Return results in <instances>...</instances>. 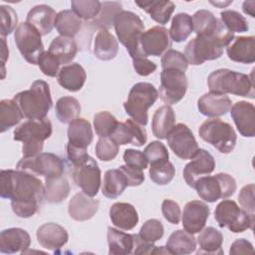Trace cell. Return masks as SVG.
Instances as JSON below:
<instances>
[{"mask_svg": "<svg viewBox=\"0 0 255 255\" xmlns=\"http://www.w3.org/2000/svg\"><path fill=\"white\" fill-rule=\"evenodd\" d=\"M45 187L36 176L23 170L3 169L0 173V194L11 200L13 212L28 218L38 212L44 198Z\"/></svg>", "mask_w": 255, "mask_h": 255, "instance_id": "cell-1", "label": "cell"}, {"mask_svg": "<svg viewBox=\"0 0 255 255\" xmlns=\"http://www.w3.org/2000/svg\"><path fill=\"white\" fill-rule=\"evenodd\" d=\"M233 38L234 34L222 25L218 32L212 36L196 35L186 44L184 56L188 64L194 66L201 65L205 61L216 60L221 57L223 47H226Z\"/></svg>", "mask_w": 255, "mask_h": 255, "instance_id": "cell-2", "label": "cell"}, {"mask_svg": "<svg viewBox=\"0 0 255 255\" xmlns=\"http://www.w3.org/2000/svg\"><path fill=\"white\" fill-rule=\"evenodd\" d=\"M13 100L28 120L45 119L53 105L50 87L42 80L33 82L29 90L16 94Z\"/></svg>", "mask_w": 255, "mask_h": 255, "instance_id": "cell-3", "label": "cell"}, {"mask_svg": "<svg viewBox=\"0 0 255 255\" xmlns=\"http://www.w3.org/2000/svg\"><path fill=\"white\" fill-rule=\"evenodd\" d=\"M207 83L210 92L233 94L249 99H254L255 96L252 74L248 76L229 69H219L208 76Z\"/></svg>", "mask_w": 255, "mask_h": 255, "instance_id": "cell-4", "label": "cell"}, {"mask_svg": "<svg viewBox=\"0 0 255 255\" xmlns=\"http://www.w3.org/2000/svg\"><path fill=\"white\" fill-rule=\"evenodd\" d=\"M52 134L49 119L28 120L14 129V140L22 141L23 157L36 156L43 150L44 140Z\"/></svg>", "mask_w": 255, "mask_h": 255, "instance_id": "cell-5", "label": "cell"}, {"mask_svg": "<svg viewBox=\"0 0 255 255\" xmlns=\"http://www.w3.org/2000/svg\"><path fill=\"white\" fill-rule=\"evenodd\" d=\"M116 34L120 42L127 48L131 59L145 57L141 52L139 41L144 32L141 19L131 11L122 10L114 22Z\"/></svg>", "mask_w": 255, "mask_h": 255, "instance_id": "cell-6", "label": "cell"}, {"mask_svg": "<svg viewBox=\"0 0 255 255\" xmlns=\"http://www.w3.org/2000/svg\"><path fill=\"white\" fill-rule=\"evenodd\" d=\"M158 98V92L150 83L134 84L124 103V108L127 114L137 124L145 126L148 116L147 110L153 106Z\"/></svg>", "mask_w": 255, "mask_h": 255, "instance_id": "cell-7", "label": "cell"}, {"mask_svg": "<svg viewBox=\"0 0 255 255\" xmlns=\"http://www.w3.org/2000/svg\"><path fill=\"white\" fill-rule=\"evenodd\" d=\"M199 136L218 149L221 153L231 152L236 144L237 135L234 128L220 119L204 121L198 129Z\"/></svg>", "mask_w": 255, "mask_h": 255, "instance_id": "cell-8", "label": "cell"}, {"mask_svg": "<svg viewBox=\"0 0 255 255\" xmlns=\"http://www.w3.org/2000/svg\"><path fill=\"white\" fill-rule=\"evenodd\" d=\"M214 218L219 227H227L233 233H241L247 229H253L254 215L240 208L230 199L222 200L215 208Z\"/></svg>", "mask_w": 255, "mask_h": 255, "instance_id": "cell-9", "label": "cell"}, {"mask_svg": "<svg viewBox=\"0 0 255 255\" xmlns=\"http://www.w3.org/2000/svg\"><path fill=\"white\" fill-rule=\"evenodd\" d=\"M194 188L201 199L206 202H215L220 198L233 195L236 190V181L231 175L220 172L198 178Z\"/></svg>", "mask_w": 255, "mask_h": 255, "instance_id": "cell-10", "label": "cell"}, {"mask_svg": "<svg viewBox=\"0 0 255 255\" xmlns=\"http://www.w3.org/2000/svg\"><path fill=\"white\" fill-rule=\"evenodd\" d=\"M16 169L29 172L33 175H42L45 178L61 176L65 170L64 160L52 152H41L36 156L22 157Z\"/></svg>", "mask_w": 255, "mask_h": 255, "instance_id": "cell-11", "label": "cell"}, {"mask_svg": "<svg viewBox=\"0 0 255 255\" xmlns=\"http://www.w3.org/2000/svg\"><path fill=\"white\" fill-rule=\"evenodd\" d=\"M41 34L29 23H20L14 33L16 46L23 58L32 65H37L39 57L44 52Z\"/></svg>", "mask_w": 255, "mask_h": 255, "instance_id": "cell-12", "label": "cell"}, {"mask_svg": "<svg viewBox=\"0 0 255 255\" xmlns=\"http://www.w3.org/2000/svg\"><path fill=\"white\" fill-rule=\"evenodd\" d=\"M188 88L185 73L176 69H163L160 73L159 94L166 105H174L183 99Z\"/></svg>", "mask_w": 255, "mask_h": 255, "instance_id": "cell-13", "label": "cell"}, {"mask_svg": "<svg viewBox=\"0 0 255 255\" xmlns=\"http://www.w3.org/2000/svg\"><path fill=\"white\" fill-rule=\"evenodd\" d=\"M73 179L84 193L92 197L96 196L102 183L101 169L97 161L89 155L81 163L74 166Z\"/></svg>", "mask_w": 255, "mask_h": 255, "instance_id": "cell-14", "label": "cell"}, {"mask_svg": "<svg viewBox=\"0 0 255 255\" xmlns=\"http://www.w3.org/2000/svg\"><path fill=\"white\" fill-rule=\"evenodd\" d=\"M167 143L173 153L180 159H190L198 149L197 141L184 124H177L169 130L166 135Z\"/></svg>", "mask_w": 255, "mask_h": 255, "instance_id": "cell-15", "label": "cell"}, {"mask_svg": "<svg viewBox=\"0 0 255 255\" xmlns=\"http://www.w3.org/2000/svg\"><path fill=\"white\" fill-rule=\"evenodd\" d=\"M141 52L145 57H158L171 47L168 30L162 26H154L141 34L139 41Z\"/></svg>", "mask_w": 255, "mask_h": 255, "instance_id": "cell-16", "label": "cell"}, {"mask_svg": "<svg viewBox=\"0 0 255 255\" xmlns=\"http://www.w3.org/2000/svg\"><path fill=\"white\" fill-rule=\"evenodd\" d=\"M183 169V177L188 186L194 188L198 178L210 174L215 168L214 157L205 149L198 148Z\"/></svg>", "mask_w": 255, "mask_h": 255, "instance_id": "cell-17", "label": "cell"}, {"mask_svg": "<svg viewBox=\"0 0 255 255\" xmlns=\"http://www.w3.org/2000/svg\"><path fill=\"white\" fill-rule=\"evenodd\" d=\"M209 206L200 200L188 201L183 208L182 225L183 229L191 234L200 232L208 219Z\"/></svg>", "mask_w": 255, "mask_h": 255, "instance_id": "cell-18", "label": "cell"}, {"mask_svg": "<svg viewBox=\"0 0 255 255\" xmlns=\"http://www.w3.org/2000/svg\"><path fill=\"white\" fill-rule=\"evenodd\" d=\"M111 137L119 145L130 143L135 146H141L147 140V133L141 125L137 124L132 119H128L124 123H119Z\"/></svg>", "mask_w": 255, "mask_h": 255, "instance_id": "cell-19", "label": "cell"}, {"mask_svg": "<svg viewBox=\"0 0 255 255\" xmlns=\"http://www.w3.org/2000/svg\"><path fill=\"white\" fill-rule=\"evenodd\" d=\"M230 114L241 135L245 137L255 135V107L253 104L239 101L231 107Z\"/></svg>", "mask_w": 255, "mask_h": 255, "instance_id": "cell-20", "label": "cell"}, {"mask_svg": "<svg viewBox=\"0 0 255 255\" xmlns=\"http://www.w3.org/2000/svg\"><path fill=\"white\" fill-rule=\"evenodd\" d=\"M232 106L230 98L224 94L209 92L201 96L197 101L200 114L209 118H217L226 115Z\"/></svg>", "mask_w": 255, "mask_h": 255, "instance_id": "cell-21", "label": "cell"}, {"mask_svg": "<svg viewBox=\"0 0 255 255\" xmlns=\"http://www.w3.org/2000/svg\"><path fill=\"white\" fill-rule=\"evenodd\" d=\"M37 240L39 244L48 250H56L63 247L69 240L67 230L54 222L41 225L37 229Z\"/></svg>", "mask_w": 255, "mask_h": 255, "instance_id": "cell-22", "label": "cell"}, {"mask_svg": "<svg viewBox=\"0 0 255 255\" xmlns=\"http://www.w3.org/2000/svg\"><path fill=\"white\" fill-rule=\"evenodd\" d=\"M228 58L237 63L252 64L255 62V38L253 36L234 37L226 46Z\"/></svg>", "mask_w": 255, "mask_h": 255, "instance_id": "cell-23", "label": "cell"}, {"mask_svg": "<svg viewBox=\"0 0 255 255\" xmlns=\"http://www.w3.org/2000/svg\"><path fill=\"white\" fill-rule=\"evenodd\" d=\"M31 243L29 233L22 228H8L0 234V251L5 254L26 253Z\"/></svg>", "mask_w": 255, "mask_h": 255, "instance_id": "cell-24", "label": "cell"}, {"mask_svg": "<svg viewBox=\"0 0 255 255\" xmlns=\"http://www.w3.org/2000/svg\"><path fill=\"white\" fill-rule=\"evenodd\" d=\"M99 200L84 192L76 193L69 201L68 212L71 218L77 221L91 219L99 209Z\"/></svg>", "mask_w": 255, "mask_h": 255, "instance_id": "cell-25", "label": "cell"}, {"mask_svg": "<svg viewBox=\"0 0 255 255\" xmlns=\"http://www.w3.org/2000/svg\"><path fill=\"white\" fill-rule=\"evenodd\" d=\"M56 16L57 14L52 7L41 4L33 7L28 12L26 22L33 26L41 35H47L55 27Z\"/></svg>", "mask_w": 255, "mask_h": 255, "instance_id": "cell-26", "label": "cell"}, {"mask_svg": "<svg viewBox=\"0 0 255 255\" xmlns=\"http://www.w3.org/2000/svg\"><path fill=\"white\" fill-rule=\"evenodd\" d=\"M112 223L119 229L131 230L138 222V215L130 203L116 202L110 208Z\"/></svg>", "mask_w": 255, "mask_h": 255, "instance_id": "cell-27", "label": "cell"}, {"mask_svg": "<svg viewBox=\"0 0 255 255\" xmlns=\"http://www.w3.org/2000/svg\"><path fill=\"white\" fill-rule=\"evenodd\" d=\"M87 74L78 63L64 66L58 73V83L69 92H78L85 85Z\"/></svg>", "mask_w": 255, "mask_h": 255, "instance_id": "cell-28", "label": "cell"}, {"mask_svg": "<svg viewBox=\"0 0 255 255\" xmlns=\"http://www.w3.org/2000/svg\"><path fill=\"white\" fill-rule=\"evenodd\" d=\"M119 51V44L115 36L107 29H99L95 39L93 52L96 58L102 61L113 60Z\"/></svg>", "mask_w": 255, "mask_h": 255, "instance_id": "cell-29", "label": "cell"}, {"mask_svg": "<svg viewBox=\"0 0 255 255\" xmlns=\"http://www.w3.org/2000/svg\"><path fill=\"white\" fill-rule=\"evenodd\" d=\"M135 234H128L119 229L108 227L107 239L110 255H126L132 253Z\"/></svg>", "mask_w": 255, "mask_h": 255, "instance_id": "cell-30", "label": "cell"}, {"mask_svg": "<svg viewBox=\"0 0 255 255\" xmlns=\"http://www.w3.org/2000/svg\"><path fill=\"white\" fill-rule=\"evenodd\" d=\"M93 137L92 126L86 119L78 118L69 124V143L81 148H87L92 143Z\"/></svg>", "mask_w": 255, "mask_h": 255, "instance_id": "cell-31", "label": "cell"}, {"mask_svg": "<svg viewBox=\"0 0 255 255\" xmlns=\"http://www.w3.org/2000/svg\"><path fill=\"white\" fill-rule=\"evenodd\" d=\"M174 125L175 114L169 105H163L154 112L151 121V129L155 137L159 139L166 138L167 133Z\"/></svg>", "mask_w": 255, "mask_h": 255, "instance_id": "cell-32", "label": "cell"}, {"mask_svg": "<svg viewBox=\"0 0 255 255\" xmlns=\"http://www.w3.org/2000/svg\"><path fill=\"white\" fill-rule=\"evenodd\" d=\"M48 51L60 65H64L74 60L78 53V46L73 38L58 36L53 39Z\"/></svg>", "mask_w": 255, "mask_h": 255, "instance_id": "cell-33", "label": "cell"}, {"mask_svg": "<svg viewBox=\"0 0 255 255\" xmlns=\"http://www.w3.org/2000/svg\"><path fill=\"white\" fill-rule=\"evenodd\" d=\"M134 3L146 13L150 18L158 24H166L174 11L175 5L169 0H150V1H134Z\"/></svg>", "mask_w": 255, "mask_h": 255, "instance_id": "cell-34", "label": "cell"}, {"mask_svg": "<svg viewBox=\"0 0 255 255\" xmlns=\"http://www.w3.org/2000/svg\"><path fill=\"white\" fill-rule=\"evenodd\" d=\"M165 248L170 254H190L196 248V240L193 234L183 229H178L170 234L169 238L166 241Z\"/></svg>", "mask_w": 255, "mask_h": 255, "instance_id": "cell-35", "label": "cell"}, {"mask_svg": "<svg viewBox=\"0 0 255 255\" xmlns=\"http://www.w3.org/2000/svg\"><path fill=\"white\" fill-rule=\"evenodd\" d=\"M128 186V182L124 172L120 168H113L105 173L102 192L106 197L114 199L119 197Z\"/></svg>", "mask_w": 255, "mask_h": 255, "instance_id": "cell-36", "label": "cell"}, {"mask_svg": "<svg viewBox=\"0 0 255 255\" xmlns=\"http://www.w3.org/2000/svg\"><path fill=\"white\" fill-rule=\"evenodd\" d=\"M191 18L193 31L196 33V35L212 36L216 34L223 25L221 20L217 19L212 12L205 9L196 11Z\"/></svg>", "mask_w": 255, "mask_h": 255, "instance_id": "cell-37", "label": "cell"}, {"mask_svg": "<svg viewBox=\"0 0 255 255\" xmlns=\"http://www.w3.org/2000/svg\"><path fill=\"white\" fill-rule=\"evenodd\" d=\"M199 250L197 254H223L221 248L223 243V235L214 227H206L202 229L197 237Z\"/></svg>", "mask_w": 255, "mask_h": 255, "instance_id": "cell-38", "label": "cell"}, {"mask_svg": "<svg viewBox=\"0 0 255 255\" xmlns=\"http://www.w3.org/2000/svg\"><path fill=\"white\" fill-rule=\"evenodd\" d=\"M44 198L51 203H59L65 200L70 193V184L64 176L45 179Z\"/></svg>", "mask_w": 255, "mask_h": 255, "instance_id": "cell-39", "label": "cell"}, {"mask_svg": "<svg viewBox=\"0 0 255 255\" xmlns=\"http://www.w3.org/2000/svg\"><path fill=\"white\" fill-rule=\"evenodd\" d=\"M81 19L72 10L60 11L55 20V28L60 36L73 38L81 29Z\"/></svg>", "mask_w": 255, "mask_h": 255, "instance_id": "cell-40", "label": "cell"}, {"mask_svg": "<svg viewBox=\"0 0 255 255\" xmlns=\"http://www.w3.org/2000/svg\"><path fill=\"white\" fill-rule=\"evenodd\" d=\"M23 114L14 100H2L0 102V129L1 132L18 125L23 119Z\"/></svg>", "mask_w": 255, "mask_h": 255, "instance_id": "cell-41", "label": "cell"}, {"mask_svg": "<svg viewBox=\"0 0 255 255\" xmlns=\"http://www.w3.org/2000/svg\"><path fill=\"white\" fill-rule=\"evenodd\" d=\"M193 31L192 18L187 13H178L173 16L170 29L168 31L169 37L172 41L180 43L185 41Z\"/></svg>", "mask_w": 255, "mask_h": 255, "instance_id": "cell-42", "label": "cell"}, {"mask_svg": "<svg viewBox=\"0 0 255 255\" xmlns=\"http://www.w3.org/2000/svg\"><path fill=\"white\" fill-rule=\"evenodd\" d=\"M81 105L74 97L60 98L55 107V113L58 120L63 124H70L72 121L79 118L81 114Z\"/></svg>", "mask_w": 255, "mask_h": 255, "instance_id": "cell-43", "label": "cell"}, {"mask_svg": "<svg viewBox=\"0 0 255 255\" xmlns=\"http://www.w3.org/2000/svg\"><path fill=\"white\" fill-rule=\"evenodd\" d=\"M122 11V4L119 2H102L101 10L98 16L93 20L94 24L99 29H109L114 25L116 16Z\"/></svg>", "mask_w": 255, "mask_h": 255, "instance_id": "cell-44", "label": "cell"}, {"mask_svg": "<svg viewBox=\"0 0 255 255\" xmlns=\"http://www.w3.org/2000/svg\"><path fill=\"white\" fill-rule=\"evenodd\" d=\"M119 125L118 120L110 112L102 111L94 116V128L100 137L111 136Z\"/></svg>", "mask_w": 255, "mask_h": 255, "instance_id": "cell-45", "label": "cell"}, {"mask_svg": "<svg viewBox=\"0 0 255 255\" xmlns=\"http://www.w3.org/2000/svg\"><path fill=\"white\" fill-rule=\"evenodd\" d=\"M102 2L98 0H73L71 2L72 11L84 20L95 19L100 13Z\"/></svg>", "mask_w": 255, "mask_h": 255, "instance_id": "cell-46", "label": "cell"}, {"mask_svg": "<svg viewBox=\"0 0 255 255\" xmlns=\"http://www.w3.org/2000/svg\"><path fill=\"white\" fill-rule=\"evenodd\" d=\"M143 154L150 166L163 164L168 161L169 157L167 148L162 142L158 140H154L148 143L143 150Z\"/></svg>", "mask_w": 255, "mask_h": 255, "instance_id": "cell-47", "label": "cell"}, {"mask_svg": "<svg viewBox=\"0 0 255 255\" xmlns=\"http://www.w3.org/2000/svg\"><path fill=\"white\" fill-rule=\"evenodd\" d=\"M221 22L232 33L246 32L249 29L248 22L244 16L234 10H224L220 13Z\"/></svg>", "mask_w": 255, "mask_h": 255, "instance_id": "cell-48", "label": "cell"}, {"mask_svg": "<svg viewBox=\"0 0 255 255\" xmlns=\"http://www.w3.org/2000/svg\"><path fill=\"white\" fill-rule=\"evenodd\" d=\"M148 173L150 179L154 183L158 185H165L173 179L175 175V168L171 162L167 161L163 164L151 165Z\"/></svg>", "mask_w": 255, "mask_h": 255, "instance_id": "cell-49", "label": "cell"}, {"mask_svg": "<svg viewBox=\"0 0 255 255\" xmlns=\"http://www.w3.org/2000/svg\"><path fill=\"white\" fill-rule=\"evenodd\" d=\"M164 228L157 219H148L140 227L138 236L145 242L154 243L163 236Z\"/></svg>", "mask_w": 255, "mask_h": 255, "instance_id": "cell-50", "label": "cell"}, {"mask_svg": "<svg viewBox=\"0 0 255 255\" xmlns=\"http://www.w3.org/2000/svg\"><path fill=\"white\" fill-rule=\"evenodd\" d=\"M120 145L111 137H100L96 144L97 157L103 161L113 160L119 153Z\"/></svg>", "mask_w": 255, "mask_h": 255, "instance_id": "cell-51", "label": "cell"}, {"mask_svg": "<svg viewBox=\"0 0 255 255\" xmlns=\"http://www.w3.org/2000/svg\"><path fill=\"white\" fill-rule=\"evenodd\" d=\"M161 67L162 70L176 69L185 73L188 68V62L181 52L169 49L161 57Z\"/></svg>", "mask_w": 255, "mask_h": 255, "instance_id": "cell-52", "label": "cell"}, {"mask_svg": "<svg viewBox=\"0 0 255 255\" xmlns=\"http://www.w3.org/2000/svg\"><path fill=\"white\" fill-rule=\"evenodd\" d=\"M0 32L2 37H5L11 34L17 24L18 17L17 13L10 6L1 5L0 6Z\"/></svg>", "mask_w": 255, "mask_h": 255, "instance_id": "cell-53", "label": "cell"}, {"mask_svg": "<svg viewBox=\"0 0 255 255\" xmlns=\"http://www.w3.org/2000/svg\"><path fill=\"white\" fill-rule=\"evenodd\" d=\"M40 70L44 75L48 77H56L59 73V62L49 53V51H44L39 57L38 64Z\"/></svg>", "mask_w": 255, "mask_h": 255, "instance_id": "cell-54", "label": "cell"}, {"mask_svg": "<svg viewBox=\"0 0 255 255\" xmlns=\"http://www.w3.org/2000/svg\"><path fill=\"white\" fill-rule=\"evenodd\" d=\"M254 191L255 186L253 183L247 184L242 187L238 195V201L241 207L250 214L254 215L255 202H254Z\"/></svg>", "mask_w": 255, "mask_h": 255, "instance_id": "cell-55", "label": "cell"}, {"mask_svg": "<svg viewBox=\"0 0 255 255\" xmlns=\"http://www.w3.org/2000/svg\"><path fill=\"white\" fill-rule=\"evenodd\" d=\"M124 161L127 165L138 168V169H145L147 167V160L143 154L142 151L132 149V148H128L124 152Z\"/></svg>", "mask_w": 255, "mask_h": 255, "instance_id": "cell-56", "label": "cell"}, {"mask_svg": "<svg viewBox=\"0 0 255 255\" xmlns=\"http://www.w3.org/2000/svg\"><path fill=\"white\" fill-rule=\"evenodd\" d=\"M161 212L163 217L171 224L179 223L181 211L177 202L171 199H164L161 204Z\"/></svg>", "mask_w": 255, "mask_h": 255, "instance_id": "cell-57", "label": "cell"}, {"mask_svg": "<svg viewBox=\"0 0 255 255\" xmlns=\"http://www.w3.org/2000/svg\"><path fill=\"white\" fill-rule=\"evenodd\" d=\"M124 174L126 175L128 182V186H138L140 185L143 180H144V174L142 172L141 169L138 168H134L128 165H121L119 167Z\"/></svg>", "mask_w": 255, "mask_h": 255, "instance_id": "cell-58", "label": "cell"}, {"mask_svg": "<svg viewBox=\"0 0 255 255\" xmlns=\"http://www.w3.org/2000/svg\"><path fill=\"white\" fill-rule=\"evenodd\" d=\"M132 66L135 72L142 77L152 74L156 70V65L146 57H139L132 60Z\"/></svg>", "mask_w": 255, "mask_h": 255, "instance_id": "cell-59", "label": "cell"}, {"mask_svg": "<svg viewBox=\"0 0 255 255\" xmlns=\"http://www.w3.org/2000/svg\"><path fill=\"white\" fill-rule=\"evenodd\" d=\"M67 155H68V159L69 161L74 165H78L79 163H81L85 158H87L89 156V154L87 153V148H81L78 146H75L71 143H67Z\"/></svg>", "mask_w": 255, "mask_h": 255, "instance_id": "cell-60", "label": "cell"}, {"mask_svg": "<svg viewBox=\"0 0 255 255\" xmlns=\"http://www.w3.org/2000/svg\"><path fill=\"white\" fill-rule=\"evenodd\" d=\"M254 252V248L253 245L251 244V242H249L248 240L244 239V238H240L235 240L229 250L230 254H248V253H253Z\"/></svg>", "mask_w": 255, "mask_h": 255, "instance_id": "cell-61", "label": "cell"}, {"mask_svg": "<svg viewBox=\"0 0 255 255\" xmlns=\"http://www.w3.org/2000/svg\"><path fill=\"white\" fill-rule=\"evenodd\" d=\"M1 43H2V48H1V62H2V73L3 76L2 78L5 77V63L9 57V50L6 44V40L4 37L1 38Z\"/></svg>", "mask_w": 255, "mask_h": 255, "instance_id": "cell-62", "label": "cell"}, {"mask_svg": "<svg viewBox=\"0 0 255 255\" xmlns=\"http://www.w3.org/2000/svg\"><path fill=\"white\" fill-rule=\"evenodd\" d=\"M254 7H255V2L254 1H245L243 3L242 9H243V12L245 14H248L251 17H255V13H254L255 8Z\"/></svg>", "mask_w": 255, "mask_h": 255, "instance_id": "cell-63", "label": "cell"}, {"mask_svg": "<svg viewBox=\"0 0 255 255\" xmlns=\"http://www.w3.org/2000/svg\"><path fill=\"white\" fill-rule=\"evenodd\" d=\"M210 3H211V4H213V5H215V6H218V7H221V8H222V5H223V7H225V6H227L228 4L232 3V1H228V2H225V3H222V2H213V1H210Z\"/></svg>", "mask_w": 255, "mask_h": 255, "instance_id": "cell-64", "label": "cell"}]
</instances>
